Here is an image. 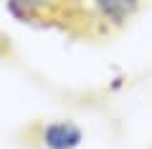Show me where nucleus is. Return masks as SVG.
Returning <instances> with one entry per match:
<instances>
[{
	"label": "nucleus",
	"instance_id": "nucleus-1",
	"mask_svg": "<svg viewBox=\"0 0 152 149\" xmlns=\"http://www.w3.org/2000/svg\"><path fill=\"white\" fill-rule=\"evenodd\" d=\"M41 142L48 149H76L84 142V132L74 121H51L41 132Z\"/></svg>",
	"mask_w": 152,
	"mask_h": 149
},
{
	"label": "nucleus",
	"instance_id": "nucleus-2",
	"mask_svg": "<svg viewBox=\"0 0 152 149\" xmlns=\"http://www.w3.org/2000/svg\"><path fill=\"white\" fill-rule=\"evenodd\" d=\"M91 5L107 25H124L140 10V0H91Z\"/></svg>",
	"mask_w": 152,
	"mask_h": 149
}]
</instances>
